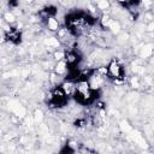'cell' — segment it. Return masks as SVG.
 <instances>
[{
    "label": "cell",
    "mask_w": 154,
    "mask_h": 154,
    "mask_svg": "<svg viewBox=\"0 0 154 154\" xmlns=\"http://www.w3.org/2000/svg\"><path fill=\"white\" fill-rule=\"evenodd\" d=\"M5 38L8 42L13 43V45H18L22 41V34H20L19 29H17V28H10L5 32Z\"/></svg>",
    "instance_id": "obj_4"
},
{
    "label": "cell",
    "mask_w": 154,
    "mask_h": 154,
    "mask_svg": "<svg viewBox=\"0 0 154 154\" xmlns=\"http://www.w3.org/2000/svg\"><path fill=\"white\" fill-rule=\"evenodd\" d=\"M70 95L64 89L63 84L54 87L48 95V105L52 108H63L69 103Z\"/></svg>",
    "instance_id": "obj_2"
},
{
    "label": "cell",
    "mask_w": 154,
    "mask_h": 154,
    "mask_svg": "<svg viewBox=\"0 0 154 154\" xmlns=\"http://www.w3.org/2000/svg\"><path fill=\"white\" fill-rule=\"evenodd\" d=\"M59 154H76V150H75V148H73L71 144L66 143V144L60 149Z\"/></svg>",
    "instance_id": "obj_7"
},
{
    "label": "cell",
    "mask_w": 154,
    "mask_h": 154,
    "mask_svg": "<svg viewBox=\"0 0 154 154\" xmlns=\"http://www.w3.org/2000/svg\"><path fill=\"white\" fill-rule=\"evenodd\" d=\"M46 24H47V28L52 31H58L59 30V23L55 18H49L46 20Z\"/></svg>",
    "instance_id": "obj_6"
},
{
    "label": "cell",
    "mask_w": 154,
    "mask_h": 154,
    "mask_svg": "<svg viewBox=\"0 0 154 154\" xmlns=\"http://www.w3.org/2000/svg\"><path fill=\"white\" fill-rule=\"evenodd\" d=\"M105 76L114 82H120L124 79L125 69L118 59H112L105 67Z\"/></svg>",
    "instance_id": "obj_3"
},
{
    "label": "cell",
    "mask_w": 154,
    "mask_h": 154,
    "mask_svg": "<svg viewBox=\"0 0 154 154\" xmlns=\"http://www.w3.org/2000/svg\"><path fill=\"white\" fill-rule=\"evenodd\" d=\"M100 96V89L93 88L88 78H81L75 83V89L72 97L75 101L82 106L94 103Z\"/></svg>",
    "instance_id": "obj_1"
},
{
    "label": "cell",
    "mask_w": 154,
    "mask_h": 154,
    "mask_svg": "<svg viewBox=\"0 0 154 154\" xmlns=\"http://www.w3.org/2000/svg\"><path fill=\"white\" fill-rule=\"evenodd\" d=\"M66 71H67V66H66L65 61H64V60H59L58 64H57V66H55V72H57V75H59V76L66 75Z\"/></svg>",
    "instance_id": "obj_5"
}]
</instances>
